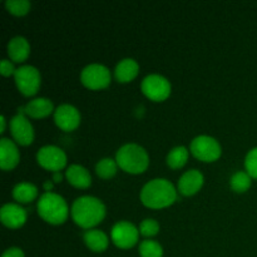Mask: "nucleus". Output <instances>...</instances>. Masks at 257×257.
I'll return each instance as SVG.
<instances>
[{
    "mask_svg": "<svg viewBox=\"0 0 257 257\" xmlns=\"http://www.w3.org/2000/svg\"><path fill=\"white\" fill-rule=\"evenodd\" d=\"M177 200V192L172 183L165 178L150 181L141 191V201L150 208L168 207Z\"/></svg>",
    "mask_w": 257,
    "mask_h": 257,
    "instance_id": "f257e3e1",
    "label": "nucleus"
},
{
    "mask_svg": "<svg viewBox=\"0 0 257 257\" xmlns=\"http://www.w3.org/2000/svg\"><path fill=\"white\" fill-rule=\"evenodd\" d=\"M105 216V206L93 196H82L73 202L72 217L77 225L90 228L98 225Z\"/></svg>",
    "mask_w": 257,
    "mask_h": 257,
    "instance_id": "f03ea898",
    "label": "nucleus"
},
{
    "mask_svg": "<svg viewBox=\"0 0 257 257\" xmlns=\"http://www.w3.org/2000/svg\"><path fill=\"white\" fill-rule=\"evenodd\" d=\"M117 165L128 173H142L147 170L150 158L145 148L136 143H128L118 150Z\"/></svg>",
    "mask_w": 257,
    "mask_h": 257,
    "instance_id": "7ed1b4c3",
    "label": "nucleus"
},
{
    "mask_svg": "<svg viewBox=\"0 0 257 257\" xmlns=\"http://www.w3.org/2000/svg\"><path fill=\"white\" fill-rule=\"evenodd\" d=\"M38 213L40 217L52 225H60L68 217V205L62 196L45 192L38 201Z\"/></svg>",
    "mask_w": 257,
    "mask_h": 257,
    "instance_id": "20e7f679",
    "label": "nucleus"
},
{
    "mask_svg": "<svg viewBox=\"0 0 257 257\" xmlns=\"http://www.w3.org/2000/svg\"><path fill=\"white\" fill-rule=\"evenodd\" d=\"M191 153L205 162H212L221 156V146L210 136H198L191 142Z\"/></svg>",
    "mask_w": 257,
    "mask_h": 257,
    "instance_id": "39448f33",
    "label": "nucleus"
},
{
    "mask_svg": "<svg viewBox=\"0 0 257 257\" xmlns=\"http://www.w3.org/2000/svg\"><path fill=\"white\" fill-rule=\"evenodd\" d=\"M18 89L24 95H34L40 87V73L33 65H22L14 73Z\"/></svg>",
    "mask_w": 257,
    "mask_h": 257,
    "instance_id": "423d86ee",
    "label": "nucleus"
},
{
    "mask_svg": "<svg viewBox=\"0 0 257 257\" xmlns=\"http://www.w3.org/2000/svg\"><path fill=\"white\" fill-rule=\"evenodd\" d=\"M80 80L85 87L90 89H102L109 85L110 72L105 65L93 63L82 70Z\"/></svg>",
    "mask_w": 257,
    "mask_h": 257,
    "instance_id": "0eeeda50",
    "label": "nucleus"
},
{
    "mask_svg": "<svg viewBox=\"0 0 257 257\" xmlns=\"http://www.w3.org/2000/svg\"><path fill=\"white\" fill-rule=\"evenodd\" d=\"M37 161L43 168L53 172H59L67 165V156L57 146H44L37 153Z\"/></svg>",
    "mask_w": 257,
    "mask_h": 257,
    "instance_id": "6e6552de",
    "label": "nucleus"
},
{
    "mask_svg": "<svg viewBox=\"0 0 257 257\" xmlns=\"http://www.w3.org/2000/svg\"><path fill=\"white\" fill-rule=\"evenodd\" d=\"M142 92L150 99L161 102L165 100L171 93V83L160 74H150L142 80Z\"/></svg>",
    "mask_w": 257,
    "mask_h": 257,
    "instance_id": "1a4fd4ad",
    "label": "nucleus"
},
{
    "mask_svg": "<svg viewBox=\"0 0 257 257\" xmlns=\"http://www.w3.org/2000/svg\"><path fill=\"white\" fill-rule=\"evenodd\" d=\"M112 241L119 248H131L137 243L140 231L128 221H119L112 228Z\"/></svg>",
    "mask_w": 257,
    "mask_h": 257,
    "instance_id": "9d476101",
    "label": "nucleus"
},
{
    "mask_svg": "<svg viewBox=\"0 0 257 257\" xmlns=\"http://www.w3.org/2000/svg\"><path fill=\"white\" fill-rule=\"evenodd\" d=\"M12 136L20 146H28L34 140V130L23 114H17L10 120Z\"/></svg>",
    "mask_w": 257,
    "mask_h": 257,
    "instance_id": "9b49d317",
    "label": "nucleus"
},
{
    "mask_svg": "<svg viewBox=\"0 0 257 257\" xmlns=\"http://www.w3.org/2000/svg\"><path fill=\"white\" fill-rule=\"evenodd\" d=\"M54 120L63 131H73L79 125V110L70 104H62L54 110Z\"/></svg>",
    "mask_w": 257,
    "mask_h": 257,
    "instance_id": "f8f14e48",
    "label": "nucleus"
},
{
    "mask_svg": "<svg viewBox=\"0 0 257 257\" xmlns=\"http://www.w3.org/2000/svg\"><path fill=\"white\" fill-rule=\"evenodd\" d=\"M2 222L9 228H19L27 221V211L17 203H7L0 210Z\"/></svg>",
    "mask_w": 257,
    "mask_h": 257,
    "instance_id": "ddd939ff",
    "label": "nucleus"
},
{
    "mask_svg": "<svg viewBox=\"0 0 257 257\" xmlns=\"http://www.w3.org/2000/svg\"><path fill=\"white\" fill-rule=\"evenodd\" d=\"M203 185V175L198 170H190L181 176L178 181V191L183 196H192Z\"/></svg>",
    "mask_w": 257,
    "mask_h": 257,
    "instance_id": "4468645a",
    "label": "nucleus"
},
{
    "mask_svg": "<svg viewBox=\"0 0 257 257\" xmlns=\"http://www.w3.org/2000/svg\"><path fill=\"white\" fill-rule=\"evenodd\" d=\"M19 163V151L13 141L2 138L0 141V167L3 171L13 170Z\"/></svg>",
    "mask_w": 257,
    "mask_h": 257,
    "instance_id": "2eb2a0df",
    "label": "nucleus"
},
{
    "mask_svg": "<svg viewBox=\"0 0 257 257\" xmlns=\"http://www.w3.org/2000/svg\"><path fill=\"white\" fill-rule=\"evenodd\" d=\"M65 176H67L68 182L77 188H87L92 183L90 173L88 172L87 168L79 165L69 166L67 172H65Z\"/></svg>",
    "mask_w": 257,
    "mask_h": 257,
    "instance_id": "dca6fc26",
    "label": "nucleus"
},
{
    "mask_svg": "<svg viewBox=\"0 0 257 257\" xmlns=\"http://www.w3.org/2000/svg\"><path fill=\"white\" fill-rule=\"evenodd\" d=\"M30 53V45L24 37H15L8 43V54L14 62H24Z\"/></svg>",
    "mask_w": 257,
    "mask_h": 257,
    "instance_id": "f3484780",
    "label": "nucleus"
},
{
    "mask_svg": "<svg viewBox=\"0 0 257 257\" xmlns=\"http://www.w3.org/2000/svg\"><path fill=\"white\" fill-rule=\"evenodd\" d=\"M138 69H140V67H138V63L135 59L125 58V59L120 60L117 67H115V79L122 83L131 82L138 74Z\"/></svg>",
    "mask_w": 257,
    "mask_h": 257,
    "instance_id": "a211bd4d",
    "label": "nucleus"
},
{
    "mask_svg": "<svg viewBox=\"0 0 257 257\" xmlns=\"http://www.w3.org/2000/svg\"><path fill=\"white\" fill-rule=\"evenodd\" d=\"M24 112L32 118H44L53 112V103L48 98H35L25 105Z\"/></svg>",
    "mask_w": 257,
    "mask_h": 257,
    "instance_id": "6ab92c4d",
    "label": "nucleus"
},
{
    "mask_svg": "<svg viewBox=\"0 0 257 257\" xmlns=\"http://www.w3.org/2000/svg\"><path fill=\"white\" fill-rule=\"evenodd\" d=\"M84 242L94 252H103L108 247V236L100 230H88L84 232Z\"/></svg>",
    "mask_w": 257,
    "mask_h": 257,
    "instance_id": "aec40b11",
    "label": "nucleus"
},
{
    "mask_svg": "<svg viewBox=\"0 0 257 257\" xmlns=\"http://www.w3.org/2000/svg\"><path fill=\"white\" fill-rule=\"evenodd\" d=\"M38 188L33 183L29 182H20L13 190V197L22 203L32 202L37 198Z\"/></svg>",
    "mask_w": 257,
    "mask_h": 257,
    "instance_id": "412c9836",
    "label": "nucleus"
},
{
    "mask_svg": "<svg viewBox=\"0 0 257 257\" xmlns=\"http://www.w3.org/2000/svg\"><path fill=\"white\" fill-rule=\"evenodd\" d=\"M188 160V151L187 148L180 146V147H175L167 156V165L173 170L183 167Z\"/></svg>",
    "mask_w": 257,
    "mask_h": 257,
    "instance_id": "4be33fe9",
    "label": "nucleus"
},
{
    "mask_svg": "<svg viewBox=\"0 0 257 257\" xmlns=\"http://www.w3.org/2000/svg\"><path fill=\"white\" fill-rule=\"evenodd\" d=\"M230 185L235 192H246L251 186V176L248 173L243 172V171H237L231 177Z\"/></svg>",
    "mask_w": 257,
    "mask_h": 257,
    "instance_id": "5701e85b",
    "label": "nucleus"
},
{
    "mask_svg": "<svg viewBox=\"0 0 257 257\" xmlns=\"http://www.w3.org/2000/svg\"><path fill=\"white\" fill-rule=\"evenodd\" d=\"M117 161H113L112 158H103L95 166L97 175L103 180L112 178L117 172Z\"/></svg>",
    "mask_w": 257,
    "mask_h": 257,
    "instance_id": "b1692460",
    "label": "nucleus"
},
{
    "mask_svg": "<svg viewBox=\"0 0 257 257\" xmlns=\"http://www.w3.org/2000/svg\"><path fill=\"white\" fill-rule=\"evenodd\" d=\"M141 257H162L163 248L157 241L145 240L140 245Z\"/></svg>",
    "mask_w": 257,
    "mask_h": 257,
    "instance_id": "393cba45",
    "label": "nucleus"
},
{
    "mask_svg": "<svg viewBox=\"0 0 257 257\" xmlns=\"http://www.w3.org/2000/svg\"><path fill=\"white\" fill-rule=\"evenodd\" d=\"M5 7L13 14L24 15L29 12L30 2H28V0H7Z\"/></svg>",
    "mask_w": 257,
    "mask_h": 257,
    "instance_id": "a878e982",
    "label": "nucleus"
},
{
    "mask_svg": "<svg viewBox=\"0 0 257 257\" xmlns=\"http://www.w3.org/2000/svg\"><path fill=\"white\" fill-rule=\"evenodd\" d=\"M158 231H160V225L156 220L153 218H146L141 222L140 225V232L142 233L146 237H151V236L157 235Z\"/></svg>",
    "mask_w": 257,
    "mask_h": 257,
    "instance_id": "bb28decb",
    "label": "nucleus"
},
{
    "mask_svg": "<svg viewBox=\"0 0 257 257\" xmlns=\"http://www.w3.org/2000/svg\"><path fill=\"white\" fill-rule=\"evenodd\" d=\"M245 167L251 177L257 178V147L252 148V150L247 153L245 160Z\"/></svg>",
    "mask_w": 257,
    "mask_h": 257,
    "instance_id": "cd10ccee",
    "label": "nucleus"
},
{
    "mask_svg": "<svg viewBox=\"0 0 257 257\" xmlns=\"http://www.w3.org/2000/svg\"><path fill=\"white\" fill-rule=\"evenodd\" d=\"M15 70H17V69L14 68L13 63H10V60H8V59H3L2 60V64H0V72H2L3 75L8 77V75L15 73Z\"/></svg>",
    "mask_w": 257,
    "mask_h": 257,
    "instance_id": "c85d7f7f",
    "label": "nucleus"
},
{
    "mask_svg": "<svg viewBox=\"0 0 257 257\" xmlns=\"http://www.w3.org/2000/svg\"><path fill=\"white\" fill-rule=\"evenodd\" d=\"M2 257H24V252L18 247H10L4 251Z\"/></svg>",
    "mask_w": 257,
    "mask_h": 257,
    "instance_id": "c756f323",
    "label": "nucleus"
},
{
    "mask_svg": "<svg viewBox=\"0 0 257 257\" xmlns=\"http://www.w3.org/2000/svg\"><path fill=\"white\" fill-rule=\"evenodd\" d=\"M62 178H63V176L60 172L53 173V181H55V182H60V181H62Z\"/></svg>",
    "mask_w": 257,
    "mask_h": 257,
    "instance_id": "7c9ffc66",
    "label": "nucleus"
},
{
    "mask_svg": "<svg viewBox=\"0 0 257 257\" xmlns=\"http://www.w3.org/2000/svg\"><path fill=\"white\" fill-rule=\"evenodd\" d=\"M43 186H44V190L47 191V192H50V190L53 188V182H50V181H45Z\"/></svg>",
    "mask_w": 257,
    "mask_h": 257,
    "instance_id": "2f4dec72",
    "label": "nucleus"
},
{
    "mask_svg": "<svg viewBox=\"0 0 257 257\" xmlns=\"http://www.w3.org/2000/svg\"><path fill=\"white\" fill-rule=\"evenodd\" d=\"M0 123H2V130H0V133H4V131H5V117L4 115H2V118H0Z\"/></svg>",
    "mask_w": 257,
    "mask_h": 257,
    "instance_id": "473e14b6",
    "label": "nucleus"
}]
</instances>
